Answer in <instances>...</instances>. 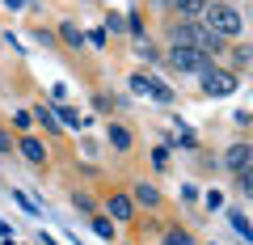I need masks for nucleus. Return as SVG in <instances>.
Returning a JSON list of instances; mask_svg holds the SVG:
<instances>
[{"instance_id":"obj_4","label":"nucleus","mask_w":253,"mask_h":245,"mask_svg":"<svg viewBox=\"0 0 253 245\" xmlns=\"http://www.w3.org/2000/svg\"><path fill=\"white\" fill-rule=\"evenodd\" d=\"M203 93H211V98H228V93H236V76L207 68V72H203Z\"/></svg>"},{"instance_id":"obj_20","label":"nucleus","mask_w":253,"mask_h":245,"mask_svg":"<svg viewBox=\"0 0 253 245\" xmlns=\"http://www.w3.org/2000/svg\"><path fill=\"white\" fill-rule=\"evenodd\" d=\"M9 148H13V144H9V136H4V131H0V152H9Z\"/></svg>"},{"instance_id":"obj_14","label":"nucleus","mask_w":253,"mask_h":245,"mask_svg":"<svg viewBox=\"0 0 253 245\" xmlns=\"http://www.w3.org/2000/svg\"><path fill=\"white\" fill-rule=\"evenodd\" d=\"M93 233H97L101 241H114V220H106V216H97V220H93Z\"/></svg>"},{"instance_id":"obj_7","label":"nucleus","mask_w":253,"mask_h":245,"mask_svg":"<svg viewBox=\"0 0 253 245\" xmlns=\"http://www.w3.org/2000/svg\"><path fill=\"white\" fill-rule=\"evenodd\" d=\"M17 148H21V156H26L30 165H46V148H42V140L21 136V140H17Z\"/></svg>"},{"instance_id":"obj_15","label":"nucleus","mask_w":253,"mask_h":245,"mask_svg":"<svg viewBox=\"0 0 253 245\" xmlns=\"http://www.w3.org/2000/svg\"><path fill=\"white\" fill-rule=\"evenodd\" d=\"M165 245H194V237H190L186 228H169V233H165Z\"/></svg>"},{"instance_id":"obj_21","label":"nucleus","mask_w":253,"mask_h":245,"mask_svg":"<svg viewBox=\"0 0 253 245\" xmlns=\"http://www.w3.org/2000/svg\"><path fill=\"white\" fill-rule=\"evenodd\" d=\"M38 245H55V241H51V237H38Z\"/></svg>"},{"instance_id":"obj_5","label":"nucleus","mask_w":253,"mask_h":245,"mask_svg":"<svg viewBox=\"0 0 253 245\" xmlns=\"http://www.w3.org/2000/svg\"><path fill=\"white\" fill-rule=\"evenodd\" d=\"M224 165L241 178V173H253V144H232L224 152Z\"/></svg>"},{"instance_id":"obj_2","label":"nucleus","mask_w":253,"mask_h":245,"mask_svg":"<svg viewBox=\"0 0 253 245\" xmlns=\"http://www.w3.org/2000/svg\"><path fill=\"white\" fill-rule=\"evenodd\" d=\"M203 26L207 30H215L219 38H232V34H241V13L228 4V0H215V4H207V13H203Z\"/></svg>"},{"instance_id":"obj_13","label":"nucleus","mask_w":253,"mask_h":245,"mask_svg":"<svg viewBox=\"0 0 253 245\" xmlns=\"http://www.w3.org/2000/svg\"><path fill=\"white\" fill-rule=\"evenodd\" d=\"M59 38H63L68 47H81V43H84V34L72 26V21H63V26H59Z\"/></svg>"},{"instance_id":"obj_10","label":"nucleus","mask_w":253,"mask_h":245,"mask_svg":"<svg viewBox=\"0 0 253 245\" xmlns=\"http://www.w3.org/2000/svg\"><path fill=\"white\" fill-rule=\"evenodd\" d=\"M135 199L144 203V207H161V191L148 186V182H139V186H135Z\"/></svg>"},{"instance_id":"obj_8","label":"nucleus","mask_w":253,"mask_h":245,"mask_svg":"<svg viewBox=\"0 0 253 245\" xmlns=\"http://www.w3.org/2000/svg\"><path fill=\"white\" fill-rule=\"evenodd\" d=\"M135 216V211H131V199H126V195H114V199H110V220H131Z\"/></svg>"},{"instance_id":"obj_16","label":"nucleus","mask_w":253,"mask_h":245,"mask_svg":"<svg viewBox=\"0 0 253 245\" xmlns=\"http://www.w3.org/2000/svg\"><path fill=\"white\" fill-rule=\"evenodd\" d=\"M55 114H59L63 127H81V118H76V110H72V106H55Z\"/></svg>"},{"instance_id":"obj_9","label":"nucleus","mask_w":253,"mask_h":245,"mask_svg":"<svg viewBox=\"0 0 253 245\" xmlns=\"http://www.w3.org/2000/svg\"><path fill=\"white\" fill-rule=\"evenodd\" d=\"M173 9H177L181 17H203V13H207V0H173Z\"/></svg>"},{"instance_id":"obj_18","label":"nucleus","mask_w":253,"mask_h":245,"mask_svg":"<svg viewBox=\"0 0 253 245\" xmlns=\"http://www.w3.org/2000/svg\"><path fill=\"white\" fill-rule=\"evenodd\" d=\"M72 203H76V207H81V211H93V199H89V195H76Z\"/></svg>"},{"instance_id":"obj_3","label":"nucleus","mask_w":253,"mask_h":245,"mask_svg":"<svg viewBox=\"0 0 253 245\" xmlns=\"http://www.w3.org/2000/svg\"><path fill=\"white\" fill-rule=\"evenodd\" d=\"M169 64L177 68V72H207L211 68V59H207V51H194V47H173L169 51Z\"/></svg>"},{"instance_id":"obj_19","label":"nucleus","mask_w":253,"mask_h":245,"mask_svg":"<svg viewBox=\"0 0 253 245\" xmlns=\"http://www.w3.org/2000/svg\"><path fill=\"white\" fill-rule=\"evenodd\" d=\"M0 241H13V228L4 224V220H0Z\"/></svg>"},{"instance_id":"obj_11","label":"nucleus","mask_w":253,"mask_h":245,"mask_svg":"<svg viewBox=\"0 0 253 245\" xmlns=\"http://www.w3.org/2000/svg\"><path fill=\"white\" fill-rule=\"evenodd\" d=\"M228 220H232V228L245 237V245H253V224H249V220H245L241 211H228Z\"/></svg>"},{"instance_id":"obj_6","label":"nucleus","mask_w":253,"mask_h":245,"mask_svg":"<svg viewBox=\"0 0 253 245\" xmlns=\"http://www.w3.org/2000/svg\"><path fill=\"white\" fill-rule=\"evenodd\" d=\"M131 89H135V93H148V98H156V101H173V89H169V85H156L148 72H135V76H131Z\"/></svg>"},{"instance_id":"obj_1","label":"nucleus","mask_w":253,"mask_h":245,"mask_svg":"<svg viewBox=\"0 0 253 245\" xmlns=\"http://www.w3.org/2000/svg\"><path fill=\"white\" fill-rule=\"evenodd\" d=\"M173 47H194V51H219L224 47V38L215 34V30L207 26H194V21H181V26H173Z\"/></svg>"},{"instance_id":"obj_17","label":"nucleus","mask_w":253,"mask_h":245,"mask_svg":"<svg viewBox=\"0 0 253 245\" xmlns=\"http://www.w3.org/2000/svg\"><path fill=\"white\" fill-rule=\"evenodd\" d=\"M236 186H241L245 195H253V173H241V178H236Z\"/></svg>"},{"instance_id":"obj_12","label":"nucleus","mask_w":253,"mask_h":245,"mask_svg":"<svg viewBox=\"0 0 253 245\" xmlns=\"http://www.w3.org/2000/svg\"><path fill=\"white\" fill-rule=\"evenodd\" d=\"M110 144H114L118 152H126V148H131V131H126V127H118V123H114V127H110Z\"/></svg>"}]
</instances>
